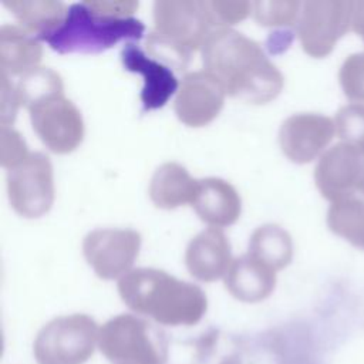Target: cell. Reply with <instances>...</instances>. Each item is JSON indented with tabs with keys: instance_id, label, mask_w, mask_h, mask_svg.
<instances>
[{
	"instance_id": "6da1fadb",
	"label": "cell",
	"mask_w": 364,
	"mask_h": 364,
	"mask_svg": "<svg viewBox=\"0 0 364 364\" xmlns=\"http://www.w3.org/2000/svg\"><path fill=\"white\" fill-rule=\"evenodd\" d=\"M200 53L205 71L233 98L249 104H266L283 88V74L266 57L260 44L236 30H213Z\"/></svg>"
},
{
	"instance_id": "7a4b0ae2",
	"label": "cell",
	"mask_w": 364,
	"mask_h": 364,
	"mask_svg": "<svg viewBox=\"0 0 364 364\" xmlns=\"http://www.w3.org/2000/svg\"><path fill=\"white\" fill-rule=\"evenodd\" d=\"M118 293L132 311L164 326H193L208 309L199 286L154 267L129 270L119 279Z\"/></svg>"
},
{
	"instance_id": "3957f363",
	"label": "cell",
	"mask_w": 364,
	"mask_h": 364,
	"mask_svg": "<svg viewBox=\"0 0 364 364\" xmlns=\"http://www.w3.org/2000/svg\"><path fill=\"white\" fill-rule=\"evenodd\" d=\"M145 26L134 17L115 18L92 11L84 1L68 7L63 23L40 40L58 53H101L125 38L138 40Z\"/></svg>"
},
{
	"instance_id": "277c9868",
	"label": "cell",
	"mask_w": 364,
	"mask_h": 364,
	"mask_svg": "<svg viewBox=\"0 0 364 364\" xmlns=\"http://www.w3.org/2000/svg\"><path fill=\"white\" fill-rule=\"evenodd\" d=\"M168 346L164 330L129 313L105 321L98 334V348L112 364H166Z\"/></svg>"
},
{
	"instance_id": "5b68a950",
	"label": "cell",
	"mask_w": 364,
	"mask_h": 364,
	"mask_svg": "<svg viewBox=\"0 0 364 364\" xmlns=\"http://www.w3.org/2000/svg\"><path fill=\"white\" fill-rule=\"evenodd\" d=\"M100 328L82 313L50 320L37 334L33 354L37 364H84L95 350Z\"/></svg>"
},
{
	"instance_id": "8992f818",
	"label": "cell",
	"mask_w": 364,
	"mask_h": 364,
	"mask_svg": "<svg viewBox=\"0 0 364 364\" xmlns=\"http://www.w3.org/2000/svg\"><path fill=\"white\" fill-rule=\"evenodd\" d=\"M355 1L309 0L301 4L297 36L304 53L321 58L328 55L338 38L353 26Z\"/></svg>"
},
{
	"instance_id": "52a82bcc",
	"label": "cell",
	"mask_w": 364,
	"mask_h": 364,
	"mask_svg": "<svg viewBox=\"0 0 364 364\" xmlns=\"http://www.w3.org/2000/svg\"><path fill=\"white\" fill-rule=\"evenodd\" d=\"M154 33L191 55L215 30L205 0H158L154 3Z\"/></svg>"
},
{
	"instance_id": "ba28073f",
	"label": "cell",
	"mask_w": 364,
	"mask_h": 364,
	"mask_svg": "<svg viewBox=\"0 0 364 364\" xmlns=\"http://www.w3.org/2000/svg\"><path fill=\"white\" fill-rule=\"evenodd\" d=\"M7 195L11 208L23 218H40L54 202V176L50 158L30 152L27 159L7 171Z\"/></svg>"
},
{
	"instance_id": "9c48e42d",
	"label": "cell",
	"mask_w": 364,
	"mask_h": 364,
	"mask_svg": "<svg viewBox=\"0 0 364 364\" xmlns=\"http://www.w3.org/2000/svg\"><path fill=\"white\" fill-rule=\"evenodd\" d=\"M28 112L33 129L50 151L68 154L81 144L84 138L82 115L64 94L33 104Z\"/></svg>"
},
{
	"instance_id": "30bf717a",
	"label": "cell",
	"mask_w": 364,
	"mask_h": 364,
	"mask_svg": "<svg viewBox=\"0 0 364 364\" xmlns=\"http://www.w3.org/2000/svg\"><path fill=\"white\" fill-rule=\"evenodd\" d=\"M141 247V235L134 229H94L82 240V253L95 274L104 280L127 274Z\"/></svg>"
},
{
	"instance_id": "8fae6325",
	"label": "cell",
	"mask_w": 364,
	"mask_h": 364,
	"mask_svg": "<svg viewBox=\"0 0 364 364\" xmlns=\"http://www.w3.org/2000/svg\"><path fill=\"white\" fill-rule=\"evenodd\" d=\"M363 168L364 152L341 141L320 156L314 169L316 186L330 202L354 196V192L358 191Z\"/></svg>"
},
{
	"instance_id": "7c38bea8",
	"label": "cell",
	"mask_w": 364,
	"mask_h": 364,
	"mask_svg": "<svg viewBox=\"0 0 364 364\" xmlns=\"http://www.w3.org/2000/svg\"><path fill=\"white\" fill-rule=\"evenodd\" d=\"M223 85L208 71H192L183 75L176 91L173 109L188 127H203L218 117L225 104Z\"/></svg>"
},
{
	"instance_id": "4fadbf2b",
	"label": "cell",
	"mask_w": 364,
	"mask_h": 364,
	"mask_svg": "<svg viewBox=\"0 0 364 364\" xmlns=\"http://www.w3.org/2000/svg\"><path fill=\"white\" fill-rule=\"evenodd\" d=\"M336 134L330 117L316 112H300L283 121L279 129V144L283 154L296 164L316 159Z\"/></svg>"
},
{
	"instance_id": "5bb4252c",
	"label": "cell",
	"mask_w": 364,
	"mask_h": 364,
	"mask_svg": "<svg viewBox=\"0 0 364 364\" xmlns=\"http://www.w3.org/2000/svg\"><path fill=\"white\" fill-rule=\"evenodd\" d=\"M121 61L128 71L138 73L144 78L141 101L145 111L164 107L172 94L178 91V80L171 68L146 55L136 44L127 43L124 46Z\"/></svg>"
},
{
	"instance_id": "9a60e30c",
	"label": "cell",
	"mask_w": 364,
	"mask_h": 364,
	"mask_svg": "<svg viewBox=\"0 0 364 364\" xmlns=\"http://www.w3.org/2000/svg\"><path fill=\"white\" fill-rule=\"evenodd\" d=\"M232 262L229 239L219 228L210 226L199 232L186 246V267L200 282H215L226 276Z\"/></svg>"
},
{
	"instance_id": "2e32d148",
	"label": "cell",
	"mask_w": 364,
	"mask_h": 364,
	"mask_svg": "<svg viewBox=\"0 0 364 364\" xmlns=\"http://www.w3.org/2000/svg\"><path fill=\"white\" fill-rule=\"evenodd\" d=\"M192 206L203 222L212 228H223L239 219L242 202L232 183L209 176L199 179Z\"/></svg>"
},
{
	"instance_id": "e0dca14e",
	"label": "cell",
	"mask_w": 364,
	"mask_h": 364,
	"mask_svg": "<svg viewBox=\"0 0 364 364\" xmlns=\"http://www.w3.org/2000/svg\"><path fill=\"white\" fill-rule=\"evenodd\" d=\"M225 286L237 300L257 303L267 299L276 286V272L246 253L236 257L226 276Z\"/></svg>"
},
{
	"instance_id": "ac0fdd59",
	"label": "cell",
	"mask_w": 364,
	"mask_h": 364,
	"mask_svg": "<svg viewBox=\"0 0 364 364\" xmlns=\"http://www.w3.org/2000/svg\"><path fill=\"white\" fill-rule=\"evenodd\" d=\"M199 179L176 162H165L156 168L149 182V198L161 209H175L192 203Z\"/></svg>"
},
{
	"instance_id": "d6986e66",
	"label": "cell",
	"mask_w": 364,
	"mask_h": 364,
	"mask_svg": "<svg viewBox=\"0 0 364 364\" xmlns=\"http://www.w3.org/2000/svg\"><path fill=\"white\" fill-rule=\"evenodd\" d=\"M41 57L43 48L30 33L13 24L0 27V73L21 77L38 67Z\"/></svg>"
},
{
	"instance_id": "ffe728a7",
	"label": "cell",
	"mask_w": 364,
	"mask_h": 364,
	"mask_svg": "<svg viewBox=\"0 0 364 364\" xmlns=\"http://www.w3.org/2000/svg\"><path fill=\"white\" fill-rule=\"evenodd\" d=\"M3 4L16 16L21 28L37 38L55 30L70 7L58 0H10Z\"/></svg>"
},
{
	"instance_id": "44dd1931",
	"label": "cell",
	"mask_w": 364,
	"mask_h": 364,
	"mask_svg": "<svg viewBox=\"0 0 364 364\" xmlns=\"http://www.w3.org/2000/svg\"><path fill=\"white\" fill-rule=\"evenodd\" d=\"M247 253L277 272L291 262L293 242L282 226L266 223L253 230Z\"/></svg>"
},
{
	"instance_id": "7402d4cb",
	"label": "cell",
	"mask_w": 364,
	"mask_h": 364,
	"mask_svg": "<svg viewBox=\"0 0 364 364\" xmlns=\"http://www.w3.org/2000/svg\"><path fill=\"white\" fill-rule=\"evenodd\" d=\"M327 226L354 247L364 250V199L348 196L331 202L327 210Z\"/></svg>"
},
{
	"instance_id": "603a6c76",
	"label": "cell",
	"mask_w": 364,
	"mask_h": 364,
	"mask_svg": "<svg viewBox=\"0 0 364 364\" xmlns=\"http://www.w3.org/2000/svg\"><path fill=\"white\" fill-rule=\"evenodd\" d=\"M16 91L20 105L28 109L33 104L44 98L64 94V84L57 71L47 67H36L18 78Z\"/></svg>"
},
{
	"instance_id": "cb8c5ba5",
	"label": "cell",
	"mask_w": 364,
	"mask_h": 364,
	"mask_svg": "<svg viewBox=\"0 0 364 364\" xmlns=\"http://www.w3.org/2000/svg\"><path fill=\"white\" fill-rule=\"evenodd\" d=\"M195 358L198 364H242L243 351L239 343L222 334L220 331H209L196 341Z\"/></svg>"
},
{
	"instance_id": "d4e9b609",
	"label": "cell",
	"mask_w": 364,
	"mask_h": 364,
	"mask_svg": "<svg viewBox=\"0 0 364 364\" xmlns=\"http://www.w3.org/2000/svg\"><path fill=\"white\" fill-rule=\"evenodd\" d=\"M301 4L297 0H259L252 3V13L255 20L262 26H291L299 21Z\"/></svg>"
},
{
	"instance_id": "484cf974",
	"label": "cell",
	"mask_w": 364,
	"mask_h": 364,
	"mask_svg": "<svg viewBox=\"0 0 364 364\" xmlns=\"http://www.w3.org/2000/svg\"><path fill=\"white\" fill-rule=\"evenodd\" d=\"M336 132L343 142H347L364 152V107L347 104L341 107L336 117Z\"/></svg>"
},
{
	"instance_id": "4316f807",
	"label": "cell",
	"mask_w": 364,
	"mask_h": 364,
	"mask_svg": "<svg viewBox=\"0 0 364 364\" xmlns=\"http://www.w3.org/2000/svg\"><path fill=\"white\" fill-rule=\"evenodd\" d=\"M344 95L354 104L364 107V53L347 55L338 71Z\"/></svg>"
},
{
	"instance_id": "83f0119b",
	"label": "cell",
	"mask_w": 364,
	"mask_h": 364,
	"mask_svg": "<svg viewBox=\"0 0 364 364\" xmlns=\"http://www.w3.org/2000/svg\"><path fill=\"white\" fill-rule=\"evenodd\" d=\"M205 7L213 28H229V26L245 20L252 10L249 1H206Z\"/></svg>"
},
{
	"instance_id": "f1b7e54d",
	"label": "cell",
	"mask_w": 364,
	"mask_h": 364,
	"mask_svg": "<svg viewBox=\"0 0 364 364\" xmlns=\"http://www.w3.org/2000/svg\"><path fill=\"white\" fill-rule=\"evenodd\" d=\"M0 146H1V166L11 169L20 165L30 155L28 148L21 135L10 125L0 127Z\"/></svg>"
},
{
	"instance_id": "f546056e",
	"label": "cell",
	"mask_w": 364,
	"mask_h": 364,
	"mask_svg": "<svg viewBox=\"0 0 364 364\" xmlns=\"http://www.w3.org/2000/svg\"><path fill=\"white\" fill-rule=\"evenodd\" d=\"M84 3L97 14L115 18L131 17L138 9V1L134 0H85Z\"/></svg>"
},
{
	"instance_id": "4dcf8cb0",
	"label": "cell",
	"mask_w": 364,
	"mask_h": 364,
	"mask_svg": "<svg viewBox=\"0 0 364 364\" xmlns=\"http://www.w3.org/2000/svg\"><path fill=\"white\" fill-rule=\"evenodd\" d=\"M1 78V104H0V122L1 125L13 124L20 101L17 97L16 85L10 81V77L0 73Z\"/></svg>"
},
{
	"instance_id": "1f68e13d",
	"label": "cell",
	"mask_w": 364,
	"mask_h": 364,
	"mask_svg": "<svg viewBox=\"0 0 364 364\" xmlns=\"http://www.w3.org/2000/svg\"><path fill=\"white\" fill-rule=\"evenodd\" d=\"M351 30L360 34L364 40V1H355Z\"/></svg>"
},
{
	"instance_id": "d6a6232c",
	"label": "cell",
	"mask_w": 364,
	"mask_h": 364,
	"mask_svg": "<svg viewBox=\"0 0 364 364\" xmlns=\"http://www.w3.org/2000/svg\"><path fill=\"white\" fill-rule=\"evenodd\" d=\"M358 192H361L364 195V168H363V175H361L360 185H358Z\"/></svg>"
}]
</instances>
